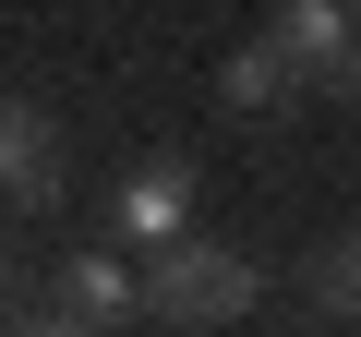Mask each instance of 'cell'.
Segmentation results:
<instances>
[{"instance_id": "obj_5", "label": "cell", "mask_w": 361, "mask_h": 337, "mask_svg": "<svg viewBox=\"0 0 361 337\" xmlns=\"http://www.w3.org/2000/svg\"><path fill=\"white\" fill-rule=\"evenodd\" d=\"M265 37H277V49H289V61L325 85V61L361 37V0H277V13H265Z\"/></svg>"}, {"instance_id": "obj_8", "label": "cell", "mask_w": 361, "mask_h": 337, "mask_svg": "<svg viewBox=\"0 0 361 337\" xmlns=\"http://www.w3.org/2000/svg\"><path fill=\"white\" fill-rule=\"evenodd\" d=\"M0 337H109V325H85L73 301H25V313H13V325H0Z\"/></svg>"}, {"instance_id": "obj_2", "label": "cell", "mask_w": 361, "mask_h": 337, "mask_svg": "<svg viewBox=\"0 0 361 337\" xmlns=\"http://www.w3.org/2000/svg\"><path fill=\"white\" fill-rule=\"evenodd\" d=\"M61 181H73V157H61V121H49L37 97H0V205L49 217V205H61Z\"/></svg>"}, {"instance_id": "obj_4", "label": "cell", "mask_w": 361, "mask_h": 337, "mask_svg": "<svg viewBox=\"0 0 361 337\" xmlns=\"http://www.w3.org/2000/svg\"><path fill=\"white\" fill-rule=\"evenodd\" d=\"M109 205H121V241H145V253H157V241L193 229V168H180V157H145Z\"/></svg>"}, {"instance_id": "obj_9", "label": "cell", "mask_w": 361, "mask_h": 337, "mask_svg": "<svg viewBox=\"0 0 361 337\" xmlns=\"http://www.w3.org/2000/svg\"><path fill=\"white\" fill-rule=\"evenodd\" d=\"M313 97H325V109H349V121H361V37H349V49H337V61H325V85H313Z\"/></svg>"}, {"instance_id": "obj_10", "label": "cell", "mask_w": 361, "mask_h": 337, "mask_svg": "<svg viewBox=\"0 0 361 337\" xmlns=\"http://www.w3.org/2000/svg\"><path fill=\"white\" fill-rule=\"evenodd\" d=\"M0 313H25V301H13V253H0Z\"/></svg>"}, {"instance_id": "obj_1", "label": "cell", "mask_w": 361, "mask_h": 337, "mask_svg": "<svg viewBox=\"0 0 361 337\" xmlns=\"http://www.w3.org/2000/svg\"><path fill=\"white\" fill-rule=\"evenodd\" d=\"M265 301V277H253V253H229V241H157V265H145V313H169V325H241Z\"/></svg>"}, {"instance_id": "obj_7", "label": "cell", "mask_w": 361, "mask_h": 337, "mask_svg": "<svg viewBox=\"0 0 361 337\" xmlns=\"http://www.w3.org/2000/svg\"><path fill=\"white\" fill-rule=\"evenodd\" d=\"M301 289H313V313H361V217L313 241V265H301Z\"/></svg>"}, {"instance_id": "obj_3", "label": "cell", "mask_w": 361, "mask_h": 337, "mask_svg": "<svg viewBox=\"0 0 361 337\" xmlns=\"http://www.w3.org/2000/svg\"><path fill=\"white\" fill-rule=\"evenodd\" d=\"M301 85H313V73H301L277 37H241V49L217 61V109H229V121H277V109H301Z\"/></svg>"}, {"instance_id": "obj_6", "label": "cell", "mask_w": 361, "mask_h": 337, "mask_svg": "<svg viewBox=\"0 0 361 337\" xmlns=\"http://www.w3.org/2000/svg\"><path fill=\"white\" fill-rule=\"evenodd\" d=\"M61 301H73L85 325H121V313H145V265H121V253H73V265H61Z\"/></svg>"}]
</instances>
